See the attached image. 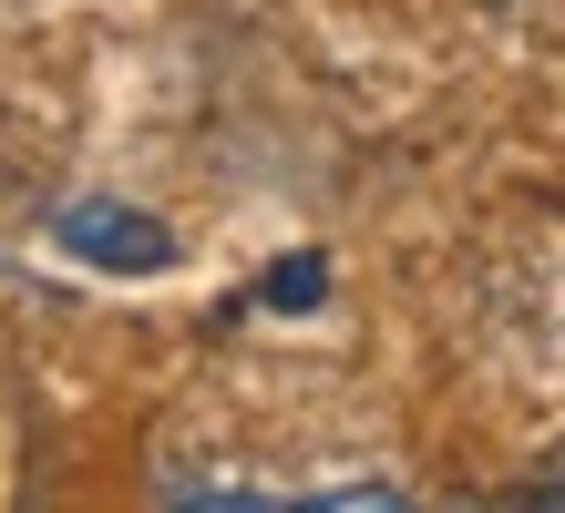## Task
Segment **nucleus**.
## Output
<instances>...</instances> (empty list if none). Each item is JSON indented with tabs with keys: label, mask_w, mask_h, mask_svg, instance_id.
Returning a JSON list of instances; mask_svg holds the SVG:
<instances>
[{
	"label": "nucleus",
	"mask_w": 565,
	"mask_h": 513,
	"mask_svg": "<svg viewBox=\"0 0 565 513\" xmlns=\"http://www.w3.org/2000/svg\"><path fill=\"white\" fill-rule=\"evenodd\" d=\"M52 236H62V257L114 267V278H154V267H175V236H164L145 205H114V195L62 205V216H52Z\"/></svg>",
	"instance_id": "1"
},
{
	"label": "nucleus",
	"mask_w": 565,
	"mask_h": 513,
	"mask_svg": "<svg viewBox=\"0 0 565 513\" xmlns=\"http://www.w3.org/2000/svg\"><path fill=\"white\" fill-rule=\"evenodd\" d=\"M288 513H412L391 483H340V493H309V503H288Z\"/></svg>",
	"instance_id": "5"
},
{
	"label": "nucleus",
	"mask_w": 565,
	"mask_h": 513,
	"mask_svg": "<svg viewBox=\"0 0 565 513\" xmlns=\"http://www.w3.org/2000/svg\"><path fill=\"white\" fill-rule=\"evenodd\" d=\"M257 298H268L278 319H298V308H319V298H329V257H319V247H298V257H278L268 278H257Z\"/></svg>",
	"instance_id": "2"
},
{
	"label": "nucleus",
	"mask_w": 565,
	"mask_h": 513,
	"mask_svg": "<svg viewBox=\"0 0 565 513\" xmlns=\"http://www.w3.org/2000/svg\"><path fill=\"white\" fill-rule=\"evenodd\" d=\"M504 513H565V441H555V452H535V472L514 483Z\"/></svg>",
	"instance_id": "4"
},
{
	"label": "nucleus",
	"mask_w": 565,
	"mask_h": 513,
	"mask_svg": "<svg viewBox=\"0 0 565 513\" xmlns=\"http://www.w3.org/2000/svg\"><path fill=\"white\" fill-rule=\"evenodd\" d=\"M164 513H288V503L237 493V483H164Z\"/></svg>",
	"instance_id": "3"
}]
</instances>
